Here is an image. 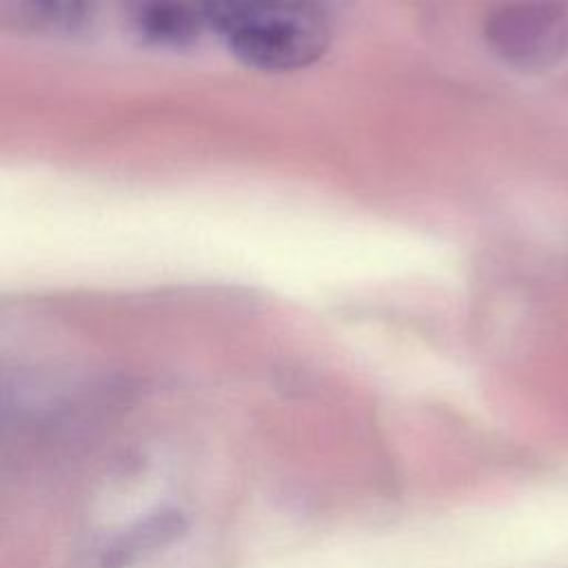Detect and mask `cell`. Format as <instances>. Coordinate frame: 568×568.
I'll return each mask as SVG.
<instances>
[{
    "mask_svg": "<svg viewBox=\"0 0 568 568\" xmlns=\"http://www.w3.org/2000/svg\"><path fill=\"white\" fill-rule=\"evenodd\" d=\"M484 33L510 64H550L568 49V7L561 0H510L488 16Z\"/></svg>",
    "mask_w": 568,
    "mask_h": 568,
    "instance_id": "obj_2",
    "label": "cell"
},
{
    "mask_svg": "<svg viewBox=\"0 0 568 568\" xmlns=\"http://www.w3.org/2000/svg\"><path fill=\"white\" fill-rule=\"evenodd\" d=\"M133 16L140 33L158 44H184L206 27L200 0H138Z\"/></svg>",
    "mask_w": 568,
    "mask_h": 568,
    "instance_id": "obj_4",
    "label": "cell"
},
{
    "mask_svg": "<svg viewBox=\"0 0 568 568\" xmlns=\"http://www.w3.org/2000/svg\"><path fill=\"white\" fill-rule=\"evenodd\" d=\"M189 532V519L173 506L151 510L120 532H115L98 552L100 568H131L158 552L175 546Z\"/></svg>",
    "mask_w": 568,
    "mask_h": 568,
    "instance_id": "obj_3",
    "label": "cell"
},
{
    "mask_svg": "<svg viewBox=\"0 0 568 568\" xmlns=\"http://www.w3.org/2000/svg\"><path fill=\"white\" fill-rule=\"evenodd\" d=\"M204 24L246 64L291 71L328 47V18L313 0H200Z\"/></svg>",
    "mask_w": 568,
    "mask_h": 568,
    "instance_id": "obj_1",
    "label": "cell"
},
{
    "mask_svg": "<svg viewBox=\"0 0 568 568\" xmlns=\"http://www.w3.org/2000/svg\"><path fill=\"white\" fill-rule=\"evenodd\" d=\"M91 9V0H18V11L33 27L49 31H71L80 27Z\"/></svg>",
    "mask_w": 568,
    "mask_h": 568,
    "instance_id": "obj_5",
    "label": "cell"
}]
</instances>
